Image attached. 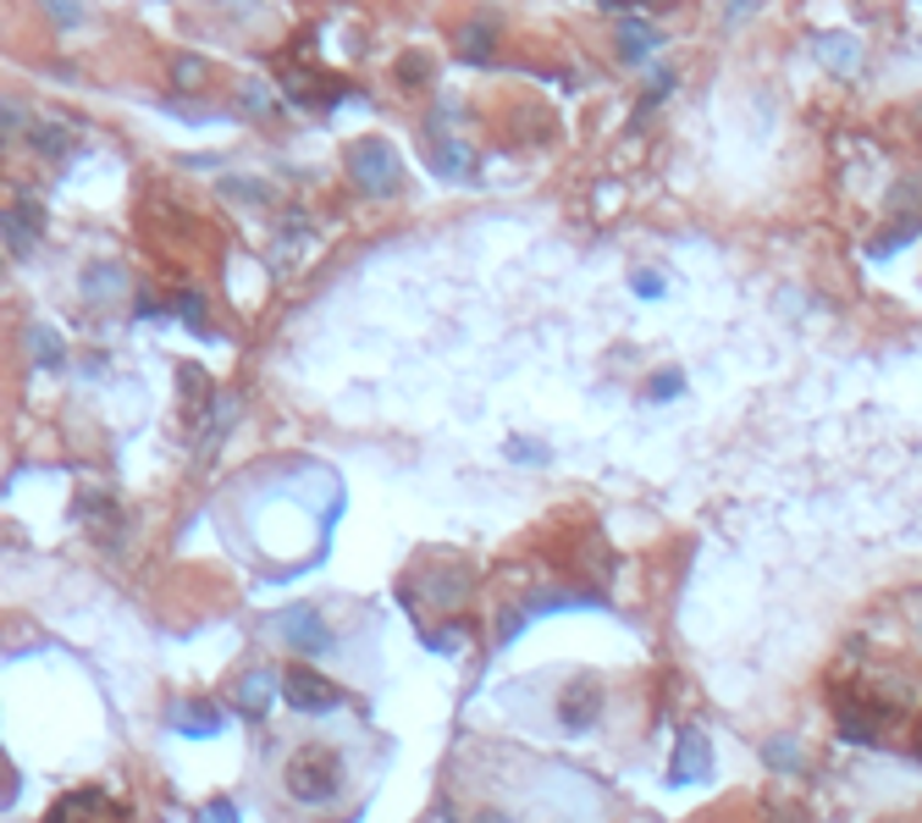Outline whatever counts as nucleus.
Segmentation results:
<instances>
[{"mask_svg": "<svg viewBox=\"0 0 922 823\" xmlns=\"http://www.w3.org/2000/svg\"><path fill=\"white\" fill-rule=\"evenodd\" d=\"M282 784H288V790H293V801H304V806L332 801V795H337V784H343V762H337V751H332V746L310 740V746H299V751L288 757Z\"/></svg>", "mask_w": 922, "mask_h": 823, "instance_id": "1", "label": "nucleus"}, {"mask_svg": "<svg viewBox=\"0 0 922 823\" xmlns=\"http://www.w3.org/2000/svg\"><path fill=\"white\" fill-rule=\"evenodd\" d=\"M348 177H354V188L359 194H370V199H392L398 188H403V166H398V150L387 144V139H359V144H348Z\"/></svg>", "mask_w": 922, "mask_h": 823, "instance_id": "2", "label": "nucleus"}, {"mask_svg": "<svg viewBox=\"0 0 922 823\" xmlns=\"http://www.w3.org/2000/svg\"><path fill=\"white\" fill-rule=\"evenodd\" d=\"M282 696H288L293 713H332L343 702V691L332 680H321L315 669H288L282 674Z\"/></svg>", "mask_w": 922, "mask_h": 823, "instance_id": "3", "label": "nucleus"}, {"mask_svg": "<svg viewBox=\"0 0 922 823\" xmlns=\"http://www.w3.org/2000/svg\"><path fill=\"white\" fill-rule=\"evenodd\" d=\"M276 630H282V641H288L293 652H326V647H332V630L321 625L315 608H288V614L276 619Z\"/></svg>", "mask_w": 922, "mask_h": 823, "instance_id": "4", "label": "nucleus"}, {"mask_svg": "<svg viewBox=\"0 0 922 823\" xmlns=\"http://www.w3.org/2000/svg\"><path fill=\"white\" fill-rule=\"evenodd\" d=\"M45 823H117V812H111V801L100 790H78V795L56 801Z\"/></svg>", "mask_w": 922, "mask_h": 823, "instance_id": "5", "label": "nucleus"}, {"mask_svg": "<svg viewBox=\"0 0 922 823\" xmlns=\"http://www.w3.org/2000/svg\"><path fill=\"white\" fill-rule=\"evenodd\" d=\"M707 773H713L707 740H702L696 729H685V735H680V751H674V768H669V779H674V784H702Z\"/></svg>", "mask_w": 922, "mask_h": 823, "instance_id": "6", "label": "nucleus"}, {"mask_svg": "<svg viewBox=\"0 0 922 823\" xmlns=\"http://www.w3.org/2000/svg\"><path fill=\"white\" fill-rule=\"evenodd\" d=\"M812 56H817L828 73H839V78H850V73L861 67V45H856L850 34H812Z\"/></svg>", "mask_w": 922, "mask_h": 823, "instance_id": "7", "label": "nucleus"}, {"mask_svg": "<svg viewBox=\"0 0 922 823\" xmlns=\"http://www.w3.org/2000/svg\"><path fill=\"white\" fill-rule=\"evenodd\" d=\"M40 227H45V210H40L34 199H18V205L7 210V249H12V255H29L34 238H40Z\"/></svg>", "mask_w": 922, "mask_h": 823, "instance_id": "8", "label": "nucleus"}, {"mask_svg": "<svg viewBox=\"0 0 922 823\" xmlns=\"http://www.w3.org/2000/svg\"><path fill=\"white\" fill-rule=\"evenodd\" d=\"M492 51H498V29H492V18H476V23L458 29V56H465L470 67H487Z\"/></svg>", "mask_w": 922, "mask_h": 823, "instance_id": "9", "label": "nucleus"}, {"mask_svg": "<svg viewBox=\"0 0 922 823\" xmlns=\"http://www.w3.org/2000/svg\"><path fill=\"white\" fill-rule=\"evenodd\" d=\"M172 729H183V735H221V713H210L205 702H177L172 707Z\"/></svg>", "mask_w": 922, "mask_h": 823, "instance_id": "10", "label": "nucleus"}, {"mask_svg": "<svg viewBox=\"0 0 922 823\" xmlns=\"http://www.w3.org/2000/svg\"><path fill=\"white\" fill-rule=\"evenodd\" d=\"M652 51H658V29H647V23H636V18L619 23V62L636 67V62H647Z\"/></svg>", "mask_w": 922, "mask_h": 823, "instance_id": "11", "label": "nucleus"}, {"mask_svg": "<svg viewBox=\"0 0 922 823\" xmlns=\"http://www.w3.org/2000/svg\"><path fill=\"white\" fill-rule=\"evenodd\" d=\"M282 680H271L265 669H254L249 680H238V707L249 713V718H265V707H271V691H276Z\"/></svg>", "mask_w": 922, "mask_h": 823, "instance_id": "12", "label": "nucleus"}, {"mask_svg": "<svg viewBox=\"0 0 922 823\" xmlns=\"http://www.w3.org/2000/svg\"><path fill=\"white\" fill-rule=\"evenodd\" d=\"M431 166H436L442 177H470V172H476V166H470V150L442 144V139H431Z\"/></svg>", "mask_w": 922, "mask_h": 823, "instance_id": "13", "label": "nucleus"}, {"mask_svg": "<svg viewBox=\"0 0 922 823\" xmlns=\"http://www.w3.org/2000/svg\"><path fill=\"white\" fill-rule=\"evenodd\" d=\"M592 691H597V680H575V685H570V696H564V724H570V729H586V724H592V707H586Z\"/></svg>", "mask_w": 922, "mask_h": 823, "instance_id": "14", "label": "nucleus"}, {"mask_svg": "<svg viewBox=\"0 0 922 823\" xmlns=\"http://www.w3.org/2000/svg\"><path fill=\"white\" fill-rule=\"evenodd\" d=\"M172 84H177V89H205V84H210V67H205L199 56H177V62H172Z\"/></svg>", "mask_w": 922, "mask_h": 823, "instance_id": "15", "label": "nucleus"}, {"mask_svg": "<svg viewBox=\"0 0 922 823\" xmlns=\"http://www.w3.org/2000/svg\"><path fill=\"white\" fill-rule=\"evenodd\" d=\"M29 139H34L45 155H62V161H67V150H73L67 128H56V122H34V128H29Z\"/></svg>", "mask_w": 922, "mask_h": 823, "instance_id": "16", "label": "nucleus"}, {"mask_svg": "<svg viewBox=\"0 0 922 823\" xmlns=\"http://www.w3.org/2000/svg\"><path fill=\"white\" fill-rule=\"evenodd\" d=\"M29 348H34V359H40V365H62V359H67V348L56 343V332H51V326H29Z\"/></svg>", "mask_w": 922, "mask_h": 823, "instance_id": "17", "label": "nucleus"}, {"mask_svg": "<svg viewBox=\"0 0 922 823\" xmlns=\"http://www.w3.org/2000/svg\"><path fill=\"white\" fill-rule=\"evenodd\" d=\"M221 188L232 194V199H254V205H271L276 194L265 188V183H254V177H221Z\"/></svg>", "mask_w": 922, "mask_h": 823, "instance_id": "18", "label": "nucleus"}, {"mask_svg": "<svg viewBox=\"0 0 922 823\" xmlns=\"http://www.w3.org/2000/svg\"><path fill=\"white\" fill-rule=\"evenodd\" d=\"M84 288H89V299H106V293H117V288H122V271H117V266H89Z\"/></svg>", "mask_w": 922, "mask_h": 823, "instance_id": "19", "label": "nucleus"}, {"mask_svg": "<svg viewBox=\"0 0 922 823\" xmlns=\"http://www.w3.org/2000/svg\"><path fill=\"white\" fill-rule=\"evenodd\" d=\"M238 100H243V106L254 111V122H265V117H276V106H271V95H265V84H260V78H249Z\"/></svg>", "mask_w": 922, "mask_h": 823, "instance_id": "20", "label": "nucleus"}, {"mask_svg": "<svg viewBox=\"0 0 922 823\" xmlns=\"http://www.w3.org/2000/svg\"><path fill=\"white\" fill-rule=\"evenodd\" d=\"M916 227H922V221H894V227H889L883 238H872V255H894V249H900L905 238H916Z\"/></svg>", "mask_w": 922, "mask_h": 823, "instance_id": "21", "label": "nucleus"}, {"mask_svg": "<svg viewBox=\"0 0 922 823\" xmlns=\"http://www.w3.org/2000/svg\"><path fill=\"white\" fill-rule=\"evenodd\" d=\"M680 387H685V376H680V370H658V376L647 381V398H652V403H669Z\"/></svg>", "mask_w": 922, "mask_h": 823, "instance_id": "22", "label": "nucleus"}, {"mask_svg": "<svg viewBox=\"0 0 922 823\" xmlns=\"http://www.w3.org/2000/svg\"><path fill=\"white\" fill-rule=\"evenodd\" d=\"M420 641H425L431 652H458V647H465L470 636H465V630H458V625H453V630H420Z\"/></svg>", "mask_w": 922, "mask_h": 823, "instance_id": "23", "label": "nucleus"}, {"mask_svg": "<svg viewBox=\"0 0 922 823\" xmlns=\"http://www.w3.org/2000/svg\"><path fill=\"white\" fill-rule=\"evenodd\" d=\"M398 84H403V89L431 84V62H425V56H403V62H398Z\"/></svg>", "mask_w": 922, "mask_h": 823, "instance_id": "24", "label": "nucleus"}, {"mask_svg": "<svg viewBox=\"0 0 922 823\" xmlns=\"http://www.w3.org/2000/svg\"><path fill=\"white\" fill-rule=\"evenodd\" d=\"M177 315H183L194 332H205V326H210V315H205V299H199V293H177Z\"/></svg>", "mask_w": 922, "mask_h": 823, "instance_id": "25", "label": "nucleus"}, {"mask_svg": "<svg viewBox=\"0 0 922 823\" xmlns=\"http://www.w3.org/2000/svg\"><path fill=\"white\" fill-rule=\"evenodd\" d=\"M674 89V67H652V89H647V100H641V111H652L663 95Z\"/></svg>", "mask_w": 922, "mask_h": 823, "instance_id": "26", "label": "nucleus"}, {"mask_svg": "<svg viewBox=\"0 0 922 823\" xmlns=\"http://www.w3.org/2000/svg\"><path fill=\"white\" fill-rule=\"evenodd\" d=\"M194 823H238V806L227 801V795H216L210 806H199V817Z\"/></svg>", "mask_w": 922, "mask_h": 823, "instance_id": "27", "label": "nucleus"}, {"mask_svg": "<svg viewBox=\"0 0 922 823\" xmlns=\"http://www.w3.org/2000/svg\"><path fill=\"white\" fill-rule=\"evenodd\" d=\"M630 288H636L641 299H663V271H636Z\"/></svg>", "mask_w": 922, "mask_h": 823, "instance_id": "28", "label": "nucleus"}, {"mask_svg": "<svg viewBox=\"0 0 922 823\" xmlns=\"http://www.w3.org/2000/svg\"><path fill=\"white\" fill-rule=\"evenodd\" d=\"M45 7H51V18H56L62 29H73V23L84 18V7H78V0H45Z\"/></svg>", "mask_w": 922, "mask_h": 823, "instance_id": "29", "label": "nucleus"}, {"mask_svg": "<svg viewBox=\"0 0 922 823\" xmlns=\"http://www.w3.org/2000/svg\"><path fill=\"white\" fill-rule=\"evenodd\" d=\"M509 459H525V465H542V459H547V448H536V443L514 437V443H509Z\"/></svg>", "mask_w": 922, "mask_h": 823, "instance_id": "30", "label": "nucleus"}, {"mask_svg": "<svg viewBox=\"0 0 922 823\" xmlns=\"http://www.w3.org/2000/svg\"><path fill=\"white\" fill-rule=\"evenodd\" d=\"M768 762H779V768H801V757H795L790 740H768Z\"/></svg>", "mask_w": 922, "mask_h": 823, "instance_id": "31", "label": "nucleus"}, {"mask_svg": "<svg viewBox=\"0 0 922 823\" xmlns=\"http://www.w3.org/2000/svg\"><path fill=\"white\" fill-rule=\"evenodd\" d=\"M751 12H757V0H729V12H724V18H729V23H746Z\"/></svg>", "mask_w": 922, "mask_h": 823, "instance_id": "32", "label": "nucleus"}, {"mask_svg": "<svg viewBox=\"0 0 922 823\" xmlns=\"http://www.w3.org/2000/svg\"><path fill=\"white\" fill-rule=\"evenodd\" d=\"M470 823H498V817H470Z\"/></svg>", "mask_w": 922, "mask_h": 823, "instance_id": "33", "label": "nucleus"}, {"mask_svg": "<svg viewBox=\"0 0 922 823\" xmlns=\"http://www.w3.org/2000/svg\"><path fill=\"white\" fill-rule=\"evenodd\" d=\"M916 751H922V729H916Z\"/></svg>", "mask_w": 922, "mask_h": 823, "instance_id": "34", "label": "nucleus"}]
</instances>
